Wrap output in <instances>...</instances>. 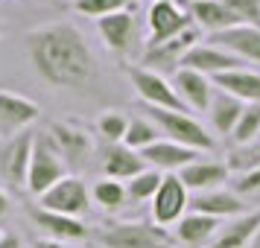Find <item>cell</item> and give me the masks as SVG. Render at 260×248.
Listing matches in <instances>:
<instances>
[{"mask_svg":"<svg viewBox=\"0 0 260 248\" xmlns=\"http://www.w3.org/2000/svg\"><path fill=\"white\" fill-rule=\"evenodd\" d=\"M26 59L38 79L59 91H82L96 79V59L85 32L71 21L32 26L24 38Z\"/></svg>","mask_w":260,"mask_h":248,"instance_id":"obj_1","label":"cell"},{"mask_svg":"<svg viewBox=\"0 0 260 248\" xmlns=\"http://www.w3.org/2000/svg\"><path fill=\"white\" fill-rule=\"evenodd\" d=\"M96 242L103 248H176L173 234L167 228H158L155 222H143V219L100 225Z\"/></svg>","mask_w":260,"mask_h":248,"instance_id":"obj_2","label":"cell"},{"mask_svg":"<svg viewBox=\"0 0 260 248\" xmlns=\"http://www.w3.org/2000/svg\"><path fill=\"white\" fill-rule=\"evenodd\" d=\"M146 117L158 126L161 137H167V140H173V143H181V146H187V149H196V152L208 155V152H213V146H216V140L208 134V129H205L193 114H187V111L146 108Z\"/></svg>","mask_w":260,"mask_h":248,"instance_id":"obj_3","label":"cell"},{"mask_svg":"<svg viewBox=\"0 0 260 248\" xmlns=\"http://www.w3.org/2000/svg\"><path fill=\"white\" fill-rule=\"evenodd\" d=\"M187 210H190V190L184 187V181L178 178V172H167L164 181H161V187H158V193H155L152 201H149V216H152V222L158 225V228L173 231V228L184 219Z\"/></svg>","mask_w":260,"mask_h":248,"instance_id":"obj_4","label":"cell"},{"mask_svg":"<svg viewBox=\"0 0 260 248\" xmlns=\"http://www.w3.org/2000/svg\"><path fill=\"white\" fill-rule=\"evenodd\" d=\"M126 76H129L132 88L138 99H143L146 108H164V111H187L178 99L176 88L170 82V76L164 73H155V70H146L141 64H129L126 67Z\"/></svg>","mask_w":260,"mask_h":248,"instance_id":"obj_5","label":"cell"},{"mask_svg":"<svg viewBox=\"0 0 260 248\" xmlns=\"http://www.w3.org/2000/svg\"><path fill=\"white\" fill-rule=\"evenodd\" d=\"M64 175H68V166L56 155V149L47 143L44 131L36 134V146H32V158H29V172H26V190H29V196L41 199Z\"/></svg>","mask_w":260,"mask_h":248,"instance_id":"obj_6","label":"cell"},{"mask_svg":"<svg viewBox=\"0 0 260 248\" xmlns=\"http://www.w3.org/2000/svg\"><path fill=\"white\" fill-rule=\"evenodd\" d=\"M199 41H202V32H199V26L193 24L190 29H184L181 36L170 38V41H161V44H146L143 59H141V67L155 70V73H164V76H167V73L173 76V73L181 67L184 56H187Z\"/></svg>","mask_w":260,"mask_h":248,"instance_id":"obj_7","label":"cell"},{"mask_svg":"<svg viewBox=\"0 0 260 248\" xmlns=\"http://www.w3.org/2000/svg\"><path fill=\"white\" fill-rule=\"evenodd\" d=\"M47 143L56 149L61 161H68L73 166H82L88 161V155L94 152V140H91V131L79 126V123H71V120H56L50 123L47 131H44Z\"/></svg>","mask_w":260,"mask_h":248,"instance_id":"obj_8","label":"cell"},{"mask_svg":"<svg viewBox=\"0 0 260 248\" xmlns=\"http://www.w3.org/2000/svg\"><path fill=\"white\" fill-rule=\"evenodd\" d=\"M38 207L82 219V213H88V207H91V190L85 187V181L79 175H64L59 184H53L38 199Z\"/></svg>","mask_w":260,"mask_h":248,"instance_id":"obj_9","label":"cell"},{"mask_svg":"<svg viewBox=\"0 0 260 248\" xmlns=\"http://www.w3.org/2000/svg\"><path fill=\"white\" fill-rule=\"evenodd\" d=\"M146 24H149L146 44H161V41H170V38L181 36L184 29H190L193 18H190V9H184L178 0H155V3H149Z\"/></svg>","mask_w":260,"mask_h":248,"instance_id":"obj_10","label":"cell"},{"mask_svg":"<svg viewBox=\"0 0 260 248\" xmlns=\"http://www.w3.org/2000/svg\"><path fill=\"white\" fill-rule=\"evenodd\" d=\"M36 146V131H21L15 137H6L0 146V178L12 187H26V172H29V158Z\"/></svg>","mask_w":260,"mask_h":248,"instance_id":"obj_11","label":"cell"},{"mask_svg":"<svg viewBox=\"0 0 260 248\" xmlns=\"http://www.w3.org/2000/svg\"><path fill=\"white\" fill-rule=\"evenodd\" d=\"M41 108L24 94H12V91H0V134L3 137H15L26 131L38 120Z\"/></svg>","mask_w":260,"mask_h":248,"instance_id":"obj_12","label":"cell"},{"mask_svg":"<svg viewBox=\"0 0 260 248\" xmlns=\"http://www.w3.org/2000/svg\"><path fill=\"white\" fill-rule=\"evenodd\" d=\"M96 32L103 38L108 53L114 56H126L135 41H138V21H135V12L132 9H123V12L106 15L96 21Z\"/></svg>","mask_w":260,"mask_h":248,"instance_id":"obj_13","label":"cell"},{"mask_svg":"<svg viewBox=\"0 0 260 248\" xmlns=\"http://www.w3.org/2000/svg\"><path fill=\"white\" fill-rule=\"evenodd\" d=\"M170 82H173L178 99H181V105L187 108V111H199V114L208 111V105H211V99H213V91H216L213 82H211V76L187 70V67H178V70L170 76Z\"/></svg>","mask_w":260,"mask_h":248,"instance_id":"obj_14","label":"cell"},{"mask_svg":"<svg viewBox=\"0 0 260 248\" xmlns=\"http://www.w3.org/2000/svg\"><path fill=\"white\" fill-rule=\"evenodd\" d=\"M29 219L36 222V228L47 239H61V242H82L88 236V225L82 219H73V216H64V213H53V210H44L32 204L29 207Z\"/></svg>","mask_w":260,"mask_h":248,"instance_id":"obj_15","label":"cell"},{"mask_svg":"<svg viewBox=\"0 0 260 248\" xmlns=\"http://www.w3.org/2000/svg\"><path fill=\"white\" fill-rule=\"evenodd\" d=\"M211 44H216L219 50L231 53L234 59L240 61H251V64H260V26H246L237 24L231 29H222L216 36H208Z\"/></svg>","mask_w":260,"mask_h":248,"instance_id":"obj_16","label":"cell"},{"mask_svg":"<svg viewBox=\"0 0 260 248\" xmlns=\"http://www.w3.org/2000/svg\"><path fill=\"white\" fill-rule=\"evenodd\" d=\"M178 178L184 181V187H187L190 196H193V193L219 190L225 181L231 178V169H228L225 161H213V158H208V155H199L193 164H187L181 172H178Z\"/></svg>","mask_w":260,"mask_h":248,"instance_id":"obj_17","label":"cell"},{"mask_svg":"<svg viewBox=\"0 0 260 248\" xmlns=\"http://www.w3.org/2000/svg\"><path fill=\"white\" fill-rule=\"evenodd\" d=\"M181 67L196 70V73H205V76H211V79H213V76H219V73H228V70L243 67V61L234 59L231 53L219 50L216 44H211V41H199V44L184 56Z\"/></svg>","mask_w":260,"mask_h":248,"instance_id":"obj_18","label":"cell"},{"mask_svg":"<svg viewBox=\"0 0 260 248\" xmlns=\"http://www.w3.org/2000/svg\"><path fill=\"white\" fill-rule=\"evenodd\" d=\"M219 219L213 216H205V213H196V210H187L184 219L170 231L173 234V242L181 248H208L213 242V236L219 231Z\"/></svg>","mask_w":260,"mask_h":248,"instance_id":"obj_19","label":"cell"},{"mask_svg":"<svg viewBox=\"0 0 260 248\" xmlns=\"http://www.w3.org/2000/svg\"><path fill=\"white\" fill-rule=\"evenodd\" d=\"M141 155H143V161H146V166H152V169H158V172L167 175V172H181V169H184L187 164H193L202 152L161 137V140L152 143L149 149H143Z\"/></svg>","mask_w":260,"mask_h":248,"instance_id":"obj_20","label":"cell"},{"mask_svg":"<svg viewBox=\"0 0 260 248\" xmlns=\"http://www.w3.org/2000/svg\"><path fill=\"white\" fill-rule=\"evenodd\" d=\"M190 210L213 216V219H234L246 213V204L234 190H208V193H193L190 196Z\"/></svg>","mask_w":260,"mask_h":248,"instance_id":"obj_21","label":"cell"},{"mask_svg":"<svg viewBox=\"0 0 260 248\" xmlns=\"http://www.w3.org/2000/svg\"><path fill=\"white\" fill-rule=\"evenodd\" d=\"M257 234H260V210L243 213V216H234L225 225H219V231H216V236L208 248H248Z\"/></svg>","mask_w":260,"mask_h":248,"instance_id":"obj_22","label":"cell"},{"mask_svg":"<svg viewBox=\"0 0 260 248\" xmlns=\"http://www.w3.org/2000/svg\"><path fill=\"white\" fill-rule=\"evenodd\" d=\"M216 91H225L231 94L234 99H240L243 105L248 102H260V73L257 70H248V67H237V70L219 73L211 79Z\"/></svg>","mask_w":260,"mask_h":248,"instance_id":"obj_23","label":"cell"},{"mask_svg":"<svg viewBox=\"0 0 260 248\" xmlns=\"http://www.w3.org/2000/svg\"><path fill=\"white\" fill-rule=\"evenodd\" d=\"M187 9H190L193 24L199 26V32H208V36H216L222 29L237 26V18L231 15V9L222 0H193Z\"/></svg>","mask_w":260,"mask_h":248,"instance_id":"obj_24","label":"cell"},{"mask_svg":"<svg viewBox=\"0 0 260 248\" xmlns=\"http://www.w3.org/2000/svg\"><path fill=\"white\" fill-rule=\"evenodd\" d=\"M146 169V161H143L141 152H135L123 143H114L111 149L106 152V161H103V172L106 178H114V181H132L135 175H141Z\"/></svg>","mask_w":260,"mask_h":248,"instance_id":"obj_25","label":"cell"},{"mask_svg":"<svg viewBox=\"0 0 260 248\" xmlns=\"http://www.w3.org/2000/svg\"><path fill=\"white\" fill-rule=\"evenodd\" d=\"M205 114H208V120H211V126L216 134H228L231 137L237 120L243 114V102L234 99L231 94H225V91H213V99H211V105H208Z\"/></svg>","mask_w":260,"mask_h":248,"instance_id":"obj_26","label":"cell"},{"mask_svg":"<svg viewBox=\"0 0 260 248\" xmlns=\"http://www.w3.org/2000/svg\"><path fill=\"white\" fill-rule=\"evenodd\" d=\"M158 140H161V131L146 114L143 117H129V129H126V137H123V146H129L135 152H143V149H149Z\"/></svg>","mask_w":260,"mask_h":248,"instance_id":"obj_27","label":"cell"},{"mask_svg":"<svg viewBox=\"0 0 260 248\" xmlns=\"http://www.w3.org/2000/svg\"><path fill=\"white\" fill-rule=\"evenodd\" d=\"M91 199H94V204H100L103 210L117 213L120 207L129 201V196H126V184H123V181H114V178H100L94 187H91Z\"/></svg>","mask_w":260,"mask_h":248,"instance_id":"obj_28","label":"cell"},{"mask_svg":"<svg viewBox=\"0 0 260 248\" xmlns=\"http://www.w3.org/2000/svg\"><path fill=\"white\" fill-rule=\"evenodd\" d=\"M231 140L237 146H254V143H260V102L243 105V114L237 120L234 131H231Z\"/></svg>","mask_w":260,"mask_h":248,"instance_id":"obj_29","label":"cell"},{"mask_svg":"<svg viewBox=\"0 0 260 248\" xmlns=\"http://www.w3.org/2000/svg\"><path fill=\"white\" fill-rule=\"evenodd\" d=\"M161 181H164V172L146 166L141 175H135L132 181H126V196H129V201H152V196L161 187Z\"/></svg>","mask_w":260,"mask_h":248,"instance_id":"obj_30","label":"cell"},{"mask_svg":"<svg viewBox=\"0 0 260 248\" xmlns=\"http://www.w3.org/2000/svg\"><path fill=\"white\" fill-rule=\"evenodd\" d=\"M135 0H71L73 12L76 15H85V18H106V15H114V12H123V9H132Z\"/></svg>","mask_w":260,"mask_h":248,"instance_id":"obj_31","label":"cell"},{"mask_svg":"<svg viewBox=\"0 0 260 248\" xmlns=\"http://www.w3.org/2000/svg\"><path fill=\"white\" fill-rule=\"evenodd\" d=\"M126 129H129V117H126L123 111H117V108L103 111V114H100V120H96V131H100L108 143H123Z\"/></svg>","mask_w":260,"mask_h":248,"instance_id":"obj_32","label":"cell"},{"mask_svg":"<svg viewBox=\"0 0 260 248\" xmlns=\"http://www.w3.org/2000/svg\"><path fill=\"white\" fill-rule=\"evenodd\" d=\"M237 18V24L260 26V0H222Z\"/></svg>","mask_w":260,"mask_h":248,"instance_id":"obj_33","label":"cell"},{"mask_svg":"<svg viewBox=\"0 0 260 248\" xmlns=\"http://www.w3.org/2000/svg\"><path fill=\"white\" fill-rule=\"evenodd\" d=\"M231 190H234L240 199L248 196V193H257L260 190V166L246 169V172H237V175L231 178Z\"/></svg>","mask_w":260,"mask_h":248,"instance_id":"obj_34","label":"cell"},{"mask_svg":"<svg viewBox=\"0 0 260 248\" xmlns=\"http://www.w3.org/2000/svg\"><path fill=\"white\" fill-rule=\"evenodd\" d=\"M32 248H82V245H76V242H61V239H47V236H38Z\"/></svg>","mask_w":260,"mask_h":248,"instance_id":"obj_35","label":"cell"},{"mask_svg":"<svg viewBox=\"0 0 260 248\" xmlns=\"http://www.w3.org/2000/svg\"><path fill=\"white\" fill-rule=\"evenodd\" d=\"M0 248H24V242H21L15 234H3V239H0Z\"/></svg>","mask_w":260,"mask_h":248,"instance_id":"obj_36","label":"cell"},{"mask_svg":"<svg viewBox=\"0 0 260 248\" xmlns=\"http://www.w3.org/2000/svg\"><path fill=\"white\" fill-rule=\"evenodd\" d=\"M9 210H12V201H9V193H6V190L0 187V219H3V216H6Z\"/></svg>","mask_w":260,"mask_h":248,"instance_id":"obj_37","label":"cell"},{"mask_svg":"<svg viewBox=\"0 0 260 248\" xmlns=\"http://www.w3.org/2000/svg\"><path fill=\"white\" fill-rule=\"evenodd\" d=\"M248 248H260V234L254 236V242H251V245H248Z\"/></svg>","mask_w":260,"mask_h":248,"instance_id":"obj_38","label":"cell"},{"mask_svg":"<svg viewBox=\"0 0 260 248\" xmlns=\"http://www.w3.org/2000/svg\"><path fill=\"white\" fill-rule=\"evenodd\" d=\"M257 161H260V143H257Z\"/></svg>","mask_w":260,"mask_h":248,"instance_id":"obj_39","label":"cell"},{"mask_svg":"<svg viewBox=\"0 0 260 248\" xmlns=\"http://www.w3.org/2000/svg\"><path fill=\"white\" fill-rule=\"evenodd\" d=\"M0 239H3V234H0Z\"/></svg>","mask_w":260,"mask_h":248,"instance_id":"obj_40","label":"cell"},{"mask_svg":"<svg viewBox=\"0 0 260 248\" xmlns=\"http://www.w3.org/2000/svg\"><path fill=\"white\" fill-rule=\"evenodd\" d=\"M149 3H155V0H149Z\"/></svg>","mask_w":260,"mask_h":248,"instance_id":"obj_41","label":"cell"}]
</instances>
